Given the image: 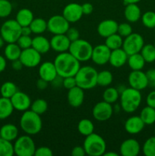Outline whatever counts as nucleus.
I'll list each match as a JSON object with an SVG mask.
<instances>
[{"label": "nucleus", "mask_w": 155, "mask_h": 156, "mask_svg": "<svg viewBox=\"0 0 155 156\" xmlns=\"http://www.w3.org/2000/svg\"><path fill=\"white\" fill-rule=\"evenodd\" d=\"M53 62L58 75L62 78L74 76L81 68L80 61L68 51L59 53L56 56Z\"/></svg>", "instance_id": "nucleus-1"}, {"label": "nucleus", "mask_w": 155, "mask_h": 156, "mask_svg": "<svg viewBox=\"0 0 155 156\" xmlns=\"http://www.w3.org/2000/svg\"><path fill=\"white\" fill-rule=\"evenodd\" d=\"M142 101L141 91L129 87L125 88L120 94V106L126 113L135 112L141 105Z\"/></svg>", "instance_id": "nucleus-2"}, {"label": "nucleus", "mask_w": 155, "mask_h": 156, "mask_svg": "<svg viewBox=\"0 0 155 156\" xmlns=\"http://www.w3.org/2000/svg\"><path fill=\"white\" fill-rule=\"evenodd\" d=\"M20 126L27 135L33 136L39 133L43 127L40 115L31 110L24 111L20 119Z\"/></svg>", "instance_id": "nucleus-3"}, {"label": "nucleus", "mask_w": 155, "mask_h": 156, "mask_svg": "<svg viewBox=\"0 0 155 156\" xmlns=\"http://www.w3.org/2000/svg\"><path fill=\"white\" fill-rule=\"evenodd\" d=\"M98 72L95 68L90 66L81 67L74 76L77 82V86L84 90H89L94 88L97 85V79Z\"/></svg>", "instance_id": "nucleus-4"}, {"label": "nucleus", "mask_w": 155, "mask_h": 156, "mask_svg": "<svg viewBox=\"0 0 155 156\" xmlns=\"http://www.w3.org/2000/svg\"><path fill=\"white\" fill-rule=\"evenodd\" d=\"M83 147L86 155L90 156H102L106 151V143L101 136L93 133L87 136L84 139Z\"/></svg>", "instance_id": "nucleus-5"}, {"label": "nucleus", "mask_w": 155, "mask_h": 156, "mask_svg": "<svg viewBox=\"0 0 155 156\" xmlns=\"http://www.w3.org/2000/svg\"><path fill=\"white\" fill-rule=\"evenodd\" d=\"M93 46L86 40L78 39L71 42L68 52L80 62H87L91 59Z\"/></svg>", "instance_id": "nucleus-6"}, {"label": "nucleus", "mask_w": 155, "mask_h": 156, "mask_svg": "<svg viewBox=\"0 0 155 156\" xmlns=\"http://www.w3.org/2000/svg\"><path fill=\"white\" fill-rule=\"evenodd\" d=\"M0 35L5 43H16L21 35V26L15 19L5 21L0 27Z\"/></svg>", "instance_id": "nucleus-7"}, {"label": "nucleus", "mask_w": 155, "mask_h": 156, "mask_svg": "<svg viewBox=\"0 0 155 156\" xmlns=\"http://www.w3.org/2000/svg\"><path fill=\"white\" fill-rule=\"evenodd\" d=\"M36 149L34 141L27 134L18 137L14 143L15 154L18 156H33Z\"/></svg>", "instance_id": "nucleus-8"}, {"label": "nucleus", "mask_w": 155, "mask_h": 156, "mask_svg": "<svg viewBox=\"0 0 155 156\" xmlns=\"http://www.w3.org/2000/svg\"><path fill=\"white\" fill-rule=\"evenodd\" d=\"M144 45L143 37L140 34L133 33L125 37L122 48L128 55H132L140 53Z\"/></svg>", "instance_id": "nucleus-9"}, {"label": "nucleus", "mask_w": 155, "mask_h": 156, "mask_svg": "<svg viewBox=\"0 0 155 156\" xmlns=\"http://www.w3.org/2000/svg\"><path fill=\"white\" fill-rule=\"evenodd\" d=\"M70 27V23L63 15H56L49 18L47 21V30L55 34H64Z\"/></svg>", "instance_id": "nucleus-10"}, {"label": "nucleus", "mask_w": 155, "mask_h": 156, "mask_svg": "<svg viewBox=\"0 0 155 156\" xmlns=\"http://www.w3.org/2000/svg\"><path fill=\"white\" fill-rule=\"evenodd\" d=\"M113 114V108L112 105L107 102L99 101L94 106L92 110V115L96 120L104 122L109 120Z\"/></svg>", "instance_id": "nucleus-11"}, {"label": "nucleus", "mask_w": 155, "mask_h": 156, "mask_svg": "<svg viewBox=\"0 0 155 156\" xmlns=\"http://www.w3.org/2000/svg\"><path fill=\"white\" fill-rule=\"evenodd\" d=\"M19 59L24 66L27 68H34L40 64L41 54L31 47L22 50Z\"/></svg>", "instance_id": "nucleus-12"}, {"label": "nucleus", "mask_w": 155, "mask_h": 156, "mask_svg": "<svg viewBox=\"0 0 155 156\" xmlns=\"http://www.w3.org/2000/svg\"><path fill=\"white\" fill-rule=\"evenodd\" d=\"M111 50L106 44H99L93 47L91 60L98 66H103L109 62Z\"/></svg>", "instance_id": "nucleus-13"}, {"label": "nucleus", "mask_w": 155, "mask_h": 156, "mask_svg": "<svg viewBox=\"0 0 155 156\" xmlns=\"http://www.w3.org/2000/svg\"><path fill=\"white\" fill-rule=\"evenodd\" d=\"M128 82L132 88L142 91L148 86L146 73L141 70H132L129 75Z\"/></svg>", "instance_id": "nucleus-14"}, {"label": "nucleus", "mask_w": 155, "mask_h": 156, "mask_svg": "<svg viewBox=\"0 0 155 156\" xmlns=\"http://www.w3.org/2000/svg\"><path fill=\"white\" fill-rule=\"evenodd\" d=\"M62 15L69 23L78 22L84 15L81 5L75 2L66 5L62 11Z\"/></svg>", "instance_id": "nucleus-15"}, {"label": "nucleus", "mask_w": 155, "mask_h": 156, "mask_svg": "<svg viewBox=\"0 0 155 156\" xmlns=\"http://www.w3.org/2000/svg\"><path fill=\"white\" fill-rule=\"evenodd\" d=\"M10 99L14 109L16 111L24 112L30 108L32 103L31 100L28 94L26 93L18 91Z\"/></svg>", "instance_id": "nucleus-16"}, {"label": "nucleus", "mask_w": 155, "mask_h": 156, "mask_svg": "<svg viewBox=\"0 0 155 156\" xmlns=\"http://www.w3.org/2000/svg\"><path fill=\"white\" fill-rule=\"evenodd\" d=\"M50 41L52 50L59 53L68 51L70 44H71V41L67 37L65 34L53 35Z\"/></svg>", "instance_id": "nucleus-17"}, {"label": "nucleus", "mask_w": 155, "mask_h": 156, "mask_svg": "<svg viewBox=\"0 0 155 156\" xmlns=\"http://www.w3.org/2000/svg\"><path fill=\"white\" fill-rule=\"evenodd\" d=\"M119 152L122 156H137L141 152V146L138 140L128 139L120 145Z\"/></svg>", "instance_id": "nucleus-18"}, {"label": "nucleus", "mask_w": 155, "mask_h": 156, "mask_svg": "<svg viewBox=\"0 0 155 156\" xmlns=\"http://www.w3.org/2000/svg\"><path fill=\"white\" fill-rule=\"evenodd\" d=\"M38 73L40 78L47 81L50 83L58 76L54 62L50 61H46L40 64Z\"/></svg>", "instance_id": "nucleus-19"}, {"label": "nucleus", "mask_w": 155, "mask_h": 156, "mask_svg": "<svg viewBox=\"0 0 155 156\" xmlns=\"http://www.w3.org/2000/svg\"><path fill=\"white\" fill-rule=\"evenodd\" d=\"M119 24L117 21L112 19H106L100 21L97 26V33L102 37H107L117 33Z\"/></svg>", "instance_id": "nucleus-20"}, {"label": "nucleus", "mask_w": 155, "mask_h": 156, "mask_svg": "<svg viewBox=\"0 0 155 156\" xmlns=\"http://www.w3.org/2000/svg\"><path fill=\"white\" fill-rule=\"evenodd\" d=\"M145 124L140 116H132L129 117L125 123L124 127L126 132L131 135L140 133L144 129Z\"/></svg>", "instance_id": "nucleus-21"}, {"label": "nucleus", "mask_w": 155, "mask_h": 156, "mask_svg": "<svg viewBox=\"0 0 155 156\" xmlns=\"http://www.w3.org/2000/svg\"><path fill=\"white\" fill-rule=\"evenodd\" d=\"M84 90L78 86L68 90L67 99L70 106L73 108H79L84 100Z\"/></svg>", "instance_id": "nucleus-22"}, {"label": "nucleus", "mask_w": 155, "mask_h": 156, "mask_svg": "<svg viewBox=\"0 0 155 156\" xmlns=\"http://www.w3.org/2000/svg\"><path fill=\"white\" fill-rule=\"evenodd\" d=\"M129 55L125 52L122 48L115 49L111 50L109 62L112 67L120 68L126 65L127 62Z\"/></svg>", "instance_id": "nucleus-23"}, {"label": "nucleus", "mask_w": 155, "mask_h": 156, "mask_svg": "<svg viewBox=\"0 0 155 156\" xmlns=\"http://www.w3.org/2000/svg\"><path fill=\"white\" fill-rule=\"evenodd\" d=\"M125 18L129 22L135 23L141 19V11L137 3H130L126 5L124 9Z\"/></svg>", "instance_id": "nucleus-24"}, {"label": "nucleus", "mask_w": 155, "mask_h": 156, "mask_svg": "<svg viewBox=\"0 0 155 156\" xmlns=\"http://www.w3.org/2000/svg\"><path fill=\"white\" fill-rule=\"evenodd\" d=\"M32 47L39 52L41 55L48 53L51 49L50 41L45 37L38 34L37 36L32 38Z\"/></svg>", "instance_id": "nucleus-25"}, {"label": "nucleus", "mask_w": 155, "mask_h": 156, "mask_svg": "<svg viewBox=\"0 0 155 156\" xmlns=\"http://www.w3.org/2000/svg\"><path fill=\"white\" fill-rule=\"evenodd\" d=\"M0 135L1 138L12 142L18 137V129L15 125L7 123L0 128Z\"/></svg>", "instance_id": "nucleus-26"}, {"label": "nucleus", "mask_w": 155, "mask_h": 156, "mask_svg": "<svg viewBox=\"0 0 155 156\" xmlns=\"http://www.w3.org/2000/svg\"><path fill=\"white\" fill-rule=\"evenodd\" d=\"M33 18L34 17H33L32 11L29 9H26V8L20 9L15 17V20L21 27L30 25Z\"/></svg>", "instance_id": "nucleus-27"}, {"label": "nucleus", "mask_w": 155, "mask_h": 156, "mask_svg": "<svg viewBox=\"0 0 155 156\" xmlns=\"http://www.w3.org/2000/svg\"><path fill=\"white\" fill-rule=\"evenodd\" d=\"M22 50L17 43H9L5 47V57L9 61H14L20 58Z\"/></svg>", "instance_id": "nucleus-28"}, {"label": "nucleus", "mask_w": 155, "mask_h": 156, "mask_svg": "<svg viewBox=\"0 0 155 156\" xmlns=\"http://www.w3.org/2000/svg\"><path fill=\"white\" fill-rule=\"evenodd\" d=\"M14 110L10 98H0V120H5L10 117Z\"/></svg>", "instance_id": "nucleus-29"}, {"label": "nucleus", "mask_w": 155, "mask_h": 156, "mask_svg": "<svg viewBox=\"0 0 155 156\" xmlns=\"http://www.w3.org/2000/svg\"><path fill=\"white\" fill-rule=\"evenodd\" d=\"M127 63L132 70H142L145 66V60L140 53L129 55Z\"/></svg>", "instance_id": "nucleus-30"}, {"label": "nucleus", "mask_w": 155, "mask_h": 156, "mask_svg": "<svg viewBox=\"0 0 155 156\" xmlns=\"http://www.w3.org/2000/svg\"><path fill=\"white\" fill-rule=\"evenodd\" d=\"M32 33L34 34H41L47 30V21L42 18H33L30 25Z\"/></svg>", "instance_id": "nucleus-31"}, {"label": "nucleus", "mask_w": 155, "mask_h": 156, "mask_svg": "<svg viewBox=\"0 0 155 156\" xmlns=\"http://www.w3.org/2000/svg\"><path fill=\"white\" fill-rule=\"evenodd\" d=\"M140 117L145 125H152L155 123V108L146 106L141 110Z\"/></svg>", "instance_id": "nucleus-32"}, {"label": "nucleus", "mask_w": 155, "mask_h": 156, "mask_svg": "<svg viewBox=\"0 0 155 156\" xmlns=\"http://www.w3.org/2000/svg\"><path fill=\"white\" fill-rule=\"evenodd\" d=\"M78 130L82 136H87L94 133V125L89 119H82L78 122Z\"/></svg>", "instance_id": "nucleus-33"}, {"label": "nucleus", "mask_w": 155, "mask_h": 156, "mask_svg": "<svg viewBox=\"0 0 155 156\" xmlns=\"http://www.w3.org/2000/svg\"><path fill=\"white\" fill-rule=\"evenodd\" d=\"M113 81V76L112 73L108 70H103L97 73V85L101 87H108Z\"/></svg>", "instance_id": "nucleus-34"}, {"label": "nucleus", "mask_w": 155, "mask_h": 156, "mask_svg": "<svg viewBox=\"0 0 155 156\" xmlns=\"http://www.w3.org/2000/svg\"><path fill=\"white\" fill-rule=\"evenodd\" d=\"M105 44L111 50H115V49L122 48L123 44L122 37L120 36L118 33L113 34L110 36L105 38Z\"/></svg>", "instance_id": "nucleus-35"}, {"label": "nucleus", "mask_w": 155, "mask_h": 156, "mask_svg": "<svg viewBox=\"0 0 155 156\" xmlns=\"http://www.w3.org/2000/svg\"><path fill=\"white\" fill-rule=\"evenodd\" d=\"M18 91V87L12 82H4L0 88V94L2 97L7 98H11Z\"/></svg>", "instance_id": "nucleus-36"}, {"label": "nucleus", "mask_w": 155, "mask_h": 156, "mask_svg": "<svg viewBox=\"0 0 155 156\" xmlns=\"http://www.w3.org/2000/svg\"><path fill=\"white\" fill-rule=\"evenodd\" d=\"M140 53L146 62L151 63L155 61V47L153 44H144Z\"/></svg>", "instance_id": "nucleus-37"}, {"label": "nucleus", "mask_w": 155, "mask_h": 156, "mask_svg": "<svg viewBox=\"0 0 155 156\" xmlns=\"http://www.w3.org/2000/svg\"><path fill=\"white\" fill-rule=\"evenodd\" d=\"M119 92L118 90L115 88H112V87H108L103 93V101L107 102V103L111 104V105L115 103L119 98Z\"/></svg>", "instance_id": "nucleus-38"}, {"label": "nucleus", "mask_w": 155, "mask_h": 156, "mask_svg": "<svg viewBox=\"0 0 155 156\" xmlns=\"http://www.w3.org/2000/svg\"><path fill=\"white\" fill-rule=\"evenodd\" d=\"M48 109V104L46 101L43 98H38L33 101L30 105V110L39 115H42Z\"/></svg>", "instance_id": "nucleus-39"}, {"label": "nucleus", "mask_w": 155, "mask_h": 156, "mask_svg": "<svg viewBox=\"0 0 155 156\" xmlns=\"http://www.w3.org/2000/svg\"><path fill=\"white\" fill-rule=\"evenodd\" d=\"M14 154V144L12 142L0 139V156H12Z\"/></svg>", "instance_id": "nucleus-40"}, {"label": "nucleus", "mask_w": 155, "mask_h": 156, "mask_svg": "<svg viewBox=\"0 0 155 156\" xmlns=\"http://www.w3.org/2000/svg\"><path fill=\"white\" fill-rule=\"evenodd\" d=\"M143 25L149 29L155 28V12L152 11H147L144 12L141 17Z\"/></svg>", "instance_id": "nucleus-41"}, {"label": "nucleus", "mask_w": 155, "mask_h": 156, "mask_svg": "<svg viewBox=\"0 0 155 156\" xmlns=\"http://www.w3.org/2000/svg\"><path fill=\"white\" fill-rule=\"evenodd\" d=\"M142 152L145 156H155V136L146 140L143 144Z\"/></svg>", "instance_id": "nucleus-42"}, {"label": "nucleus", "mask_w": 155, "mask_h": 156, "mask_svg": "<svg viewBox=\"0 0 155 156\" xmlns=\"http://www.w3.org/2000/svg\"><path fill=\"white\" fill-rule=\"evenodd\" d=\"M12 4L9 0H0V18H7L12 12Z\"/></svg>", "instance_id": "nucleus-43"}, {"label": "nucleus", "mask_w": 155, "mask_h": 156, "mask_svg": "<svg viewBox=\"0 0 155 156\" xmlns=\"http://www.w3.org/2000/svg\"><path fill=\"white\" fill-rule=\"evenodd\" d=\"M132 27L129 23L123 22L121 24H119L118 29H117V33L122 37H126L132 33Z\"/></svg>", "instance_id": "nucleus-44"}, {"label": "nucleus", "mask_w": 155, "mask_h": 156, "mask_svg": "<svg viewBox=\"0 0 155 156\" xmlns=\"http://www.w3.org/2000/svg\"><path fill=\"white\" fill-rule=\"evenodd\" d=\"M17 44L21 47V50L27 49L31 47L32 46V38L30 36H26V35H21L17 41Z\"/></svg>", "instance_id": "nucleus-45"}, {"label": "nucleus", "mask_w": 155, "mask_h": 156, "mask_svg": "<svg viewBox=\"0 0 155 156\" xmlns=\"http://www.w3.org/2000/svg\"><path fill=\"white\" fill-rule=\"evenodd\" d=\"M65 35L71 42H73V41L80 38V33H79L78 30L74 27H69V28L68 29V30L65 33Z\"/></svg>", "instance_id": "nucleus-46"}, {"label": "nucleus", "mask_w": 155, "mask_h": 156, "mask_svg": "<svg viewBox=\"0 0 155 156\" xmlns=\"http://www.w3.org/2000/svg\"><path fill=\"white\" fill-rule=\"evenodd\" d=\"M62 86L65 89H71L74 87L77 86V82L74 76H69V77L63 78V82H62Z\"/></svg>", "instance_id": "nucleus-47"}, {"label": "nucleus", "mask_w": 155, "mask_h": 156, "mask_svg": "<svg viewBox=\"0 0 155 156\" xmlns=\"http://www.w3.org/2000/svg\"><path fill=\"white\" fill-rule=\"evenodd\" d=\"M53 155V151L47 146H41L37 148L34 153L35 156H52Z\"/></svg>", "instance_id": "nucleus-48"}, {"label": "nucleus", "mask_w": 155, "mask_h": 156, "mask_svg": "<svg viewBox=\"0 0 155 156\" xmlns=\"http://www.w3.org/2000/svg\"><path fill=\"white\" fill-rule=\"evenodd\" d=\"M148 86L155 88V69H150L146 72Z\"/></svg>", "instance_id": "nucleus-49"}, {"label": "nucleus", "mask_w": 155, "mask_h": 156, "mask_svg": "<svg viewBox=\"0 0 155 156\" xmlns=\"http://www.w3.org/2000/svg\"><path fill=\"white\" fill-rule=\"evenodd\" d=\"M146 103L147 106L155 108V90L150 91L146 98Z\"/></svg>", "instance_id": "nucleus-50"}, {"label": "nucleus", "mask_w": 155, "mask_h": 156, "mask_svg": "<svg viewBox=\"0 0 155 156\" xmlns=\"http://www.w3.org/2000/svg\"><path fill=\"white\" fill-rule=\"evenodd\" d=\"M85 155L86 152L83 146H77L73 148L71 150V155L73 156H84Z\"/></svg>", "instance_id": "nucleus-51"}, {"label": "nucleus", "mask_w": 155, "mask_h": 156, "mask_svg": "<svg viewBox=\"0 0 155 156\" xmlns=\"http://www.w3.org/2000/svg\"><path fill=\"white\" fill-rule=\"evenodd\" d=\"M82 12H83L84 15H91L94 11V7H93L92 4L89 2H85L83 5H81Z\"/></svg>", "instance_id": "nucleus-52"}, {"label": "nucleus", "mask_w": 155, "mask_h": 156, "mask_svg": "<svg viewBox=\"0 0 155 156\" xmlns=\"http://www.w3.org/2000/svg\"><path fill=\"white\" fill-rule=\"evenodd\" d=\"M49 83L50 82H48L47 81L40 78L37 80V82H36V88L39 90H40V91H43V90H45L48 87Z\"/></svg>", "instance_id": "nucleus-53"}, {"label": "nucleus", "mask_w": 155, "mask_h": 156, "mask_svg": "<svg viewBox=\"0 0 155 156\" xmlns=\"http://www.w3.org/2000/svg\"><path fill=\"white\" fill-rule=\"evenodd\" d=\"M12 67L14 70L15 71H20V70L22 69V68L24 67V65L21 62V61L20 60V59H15V60L12 61Z\"/></svg>", "instance_id": "nucleus-54"}, {"label": "nucleus", "mask_w": 155, "mask_h": 156, "mask_svg": "<svg viewBox=\"0 0 155 156\" xmlns=\"http://www.w3.org/2000/svg\"><path fill=\"white\" fill-rule=\"evenodd\" d=\"M62 82H63V78L61 77L60 76L58 75L50 83H51L52 85L54 86L55 88H59V87L62 86Z\"/></svg>", "instance_id": "nucleus-55"}, {"label": "nucleus", "mask_w": 155, "mask_h": 156, "mask_svg": "<svg viewBox=\"0 0 155 156\" xmlns=\"http://www.w3.org/2000/svg\"><path fill=\"white\" fill-rule=\"evenodd\" d=\"M32 33V30L30 29V26H24L21 27V35H26V36H30Z\"/></svg>", "instance_id": "nucleus-56"}, {"label": "nucleus", "mask_w": 155, "mask_h": 156, "mask_svg": "<svg viewBox=\"0 0 155 156\" xmlns=\"http://www.w3.org/2000/svg\"><path fill=\"white\" fill-rule=\"evenodd\" d=\"M7 62H6V58L0 55V73H2L6 68Z\"/></svg>", "instance_id": "nucleus-57"}, {"label": "nucleus", "mask_w": 155, "mask_h": 156, "mask_svg": "<svg viewBox=\"0 0 155 156\" xmlns=\"http://www.w3.org/2000/svg\"><path fill=\"white\" fill-rule=\"evenodd\" d=\"M103 156H119V154L114 152H105V153L103 154Z\"/></svg>", "instance_id": "nucleus-58"}, {"label": "nucleus", "mask_w": 155, "mask_h": 156, "mask_svg": "<svg viewBox=\"0 0 155 156\" xmlns=\"http://www.w3.org/2000/svg\"><path fill=\"white\" fill-rule=\"evenodd\" d=\"M141 0H123L125 5L130 4V3H138Z\"/></svg>", "instance_id": "nucleus-59"}, {"label": "nucleus", "mask_w": 155, "mask_h": 156, "mask_svg": "<svg viewBox=\"0 0 155 156\" xmlns=\"http://www.w3.org/2000/svg\"><path fill=\"white\" fill-rule=\"evenodd\" d=\"M5 43V41H4V39H3V38H2V37L1 35H0V48H2V47L3 46H4Z\"/></svg>", "instance_id": "nucleus-60"}, {"label": "nucleus", "mask_w": 155, "mask_h": 156, "mask_svg": "<svg viewBox=\"0 0 155 156\" xmlns=\"http://www.w3.org/2000/svg\"><path fill=\"white\" fill-rule=\"evenodd\" d=\"M153 131H154V136H155V126H154V129H153Z\"/></svg>", "instance_id": "nucleus-61"}, {"label": "nucleus", "mask_w": 155, "mask_h": 156, "mask_svg": "<svg viewBox=\"0 0 155 156\" xmlns=\"http://www.w3.org/2000/svg\"><path fill=\"white\" fill-rule=\"evenodd\" d=\"M153 46H154V47H155V41H154V43H153Z\"/></svg>", "instance_id": "nucleus-62"}, {"label": "nucleus", "mask_w": 155, "mask_h": 156, "mask_svg": "<svg viewBox=\"0 0 155 156\" xmlns=\"http://www.w3.org/2000/svg\"><path fill=\"white\" fill-rule=\"evenodd\" d=\"M0 139H1V135H0Z\"/></svg>", "instance_id": "nucleus-63"}, {"label": "nucleus", "mask_w": 155, "mask_h": 156, "mask_svg": "<svg viewBox=\"0 0 155 156\" xmlns=\"http://www.w3.org/2000/svg\"><path fill=\"white\" fill-rule=\"evenodd\" d=\"M154 29H155V28H154Z\"/></svg>", "instance_id": "nucleus-64"}]
</instances>
